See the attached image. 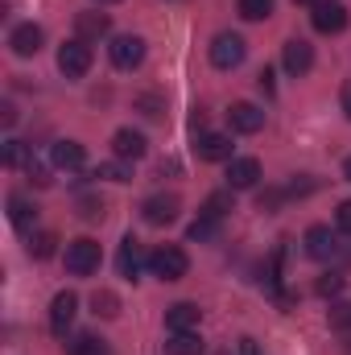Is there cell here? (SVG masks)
<instances>
[{
    "label": "cell",
    "instance_id": "6da1fadb",
    "mask_svg": "<svg viewBox=\"0 0 351 355\" xmlns=\"http://www.w3.org/2000/svg\"><path fill=\"white\" fill-rule=\"evenodd\" d=\"M99 261H103V252H99V244H95L91 236H79V240L67 244V272L91 277V272L99 268Z\"/></svg>",
    "mask_w": 351,
    "mask_h": 355
},
{
    "label": "cell",
    "instance_id": "7a4b0ae2",
    "mask_svg": "<svg viewBox=\"0 0 351 355\" xmlns=\"http://www.w3.org/2000/svg\"><path fill=\"white\" fill-rule=\"evenodd\" d=\"M149 268H153L157 281H182L186 268H190V257H186L178 244H162V248L149 257Z\"/></svg>",
    "mask_w": 351,
    "mask_h": 355
},
{
    "label": "cell",
    "instance_id": "3957f363",
    "mask_svg": "<svg viewBox=\"0 0 351 355\" xmlns=\"http://www.w3.org/2000/svg\"><path fill=\"white\" fill-rule=\"evenodd\" d=\"M108 58H112V67H116V71H137V67L145 62V37H137V33L112 37Z\"/></svg>",
    "mask_w": 351,
    "mask_h": 355
},
{
    "label": "cell",
    "instance_id": "277c9868",
    "mask_svg": "<svg viewBox=\"0 0 351 355\" xmlns=\"http://www.w3.org/2000/svg\"><path fill=\"white\" fill-rule=\"evenodd\" d=\"M240 62H244V37L240 33H215L211 37V67L236 71Z\"/></svg>",
    "mask_w": 351,
    "mask_h": 355
},
{
    "label": "cell",
    "instance_id": "5b68a950",
    "mask_svg": "<svg viewBox=\"0 0 351 355\" xmlns=\"http://www.w3.org/2000/svg\"><path fill=\"white\" fill-rule=\"evenodd\" d=\"M58 71L67 75V79H83L91 71V46L83 37H75V42H62V50H58Z\"/></svg>",
    "mask_w": 351,
    "mask_h": 355
},
{
    "label": "cell",
    "instance_id": "8992f818",
    "mask_svg": "<svg viewBox=\"0 0 351 355\" xmlns=\"http://www.w3.org/2000/svg\"><path fill=\"white\" fill-rule=\"evenodd\" d=\"M306 257H314V261H335V257H343V240H339L331 227H310V232H306Z\"/></svg>",
    "mask_w": 351,
    "mask_h": 355
},
{
    "label": "cell",
    "instance_id": "52a82bcc",
    "mask_svg": "<svg viewBox=\"0 0 351 355\" xmlns=\"http://www.w3.org/2000/svg\"><path fill=\"white\" fill-rule=\"evenodd\" d=\"M75 314H79V297H75L71 289H62V293L50 302V331H54V339H67Z\"/></svg>",
    "mask_w": 351,
    "mask_h": 355
},
{
    "label": "cell",
    "instance_id": "ba28073f",
    "mask_svg": "<svg viewBox=\"0 0 351 355\" xmlns=\"http://www.w3.org/2000/svg\"><path fill=\"white\" fill-rule=\"evenodd\" d=\"M178 211H182V198H178V194H153V198L141 202V215H145V223H153V227L174 223Z\"/></svg>",
    "mask_w": 351,
    "mask_h": 355
},
{
    "label": "cell",
    "instance_id": "9c48e42d",
    "mask_svg": "<svg viewBox=\"0 0 351 355\" xmlns=\"http://www.w3.org/2000/svg\"><path fill=\"white\" fill-rule=\"evenodd\" d=\"M310 21H314L318 33H343L348 29V8L339 0H318L314 12H310Z\"/></svg>",
    "mask_w": 351,
    "mask_h": 355
},
{
    "label": "cell",
    "instance_id": "30bf717a",
    "mask_svg": "<svg viewBox=\"0 0 351 355\" xmlns=\"http://www.w3.org/2000/svg\"><path fill=\"white\" fill-rule=\"evenodd\" d=\"M281 67L298 79V75H306L310 67H314V46L310 42H302V37H289L285 46H281Z\"/></svg>",
    "mask_w": 351,
    "mask_h": 355
},
{
    "label": "cell",
    "instance_id": "8fae6325",
    "mask_svg": "<svg viewBox=\"0 0 351 355\" xmlns=\"http://www.w3.org/2000/svg\"><path fill=\"white\" fill-rule=\"evenodd\" d=\"M112 153H116L120 162H141V157L149 153V141H145V132H137V128H116Z\"/></svg>",
    "mask_w": 351,
    "mask_h": 355
},
{
    "label": "cell",
    "instance_id": "7c38bea8",
    "mask_svg": "<svg viewBox=\"0 0 351 355\" xmlns=\"http://www.w3.org/2000/svg\"><path fill=\"white\" fill-rule=\"evenodd\" d=\"M116 268H120V277H128V281H137V277H141V268H145V248H141V240H137V236H124V240H120Z\"/></svg>",
    "mask_w": 351,
    "mask_h": 355
},
{
    "label": "cell",
    "instance_id": "4fadbf2b",
    "mask_svg": "<svg viewBox=\"0 0 351 355\" xmlns=\"http://www.w3.org/2000/svg\"><path fill=\"white\" fill-rule=\"evenodd\" d=\"M261 182V162L257 157H232L228 162V190H252Z\"/></svg>",
    "mask_w": 351,
    "mask_h": 355
},
{
    "label": "cell",
    "instance_id": "5bb4252c",
    "mask_svg": "<svg viewBox=\"0 0 351 355\" xmlns=\"http://www.w3.org/2000/svg\"><path fill=\"white\" fill-rule=\"evenodd\" d=\"M42 42H46V33H42L33 21L17 25V29L8 33V46H12V54H17V58H33V54L42 50Z\"/></svg>",
    "mask_w": 351,
    "mask_h": 355
},
{
    "label": "cell",
    "instance_id": "9a60e30c",
    "mask_svg": "<svg viewBox=\"0 0 351 355\" xmlns=\"http://www.w3.org/2000/svg\"><path fill=\"white\" fill-rule=\"evenodd\" d=\"M228 124H232L236 132L252 137V132L264 128V112L257 107V103H232V107H228Z\"/></svg>",
    "mask_w": 351,
    "mask_h": 355
},
{
    "label": "cell",
    "instance_id": "2e32d148",
    "mask_svg": "<svg viewBox=\"0 0 351 355\" xmlns=\"http://www.w3.org/2000/svg\"><path fill=\"white\" fill-rule=\"evenodd\" d=\"M198 322H203V310H198L194 302H174V306L166 310L170 335H174V331H198Z\"/></svg>",
    "mask_w": 351,
    "mask_h": 355
},
{
    "label": "cell",
    "instance_id": "e0dca14e",
    "mask_svg": "<svg viewBox=\"0 0 351 355\" xmlns=\"http://www.w3.org/2000/svg\"><path fill=\"white\" fill-rule=\"evenodd\" d=\"M194 149L203 162H232V137H223V132H203Z\"/></svg>",
    "mask_w": 351,
    "mask_h": 355
},
{
    "label": "cell",
    "instance_id": "ac0fdd59",
    "mask_svg": "<svg viewBox=\"0 0 351 355\" xmlns=\"http://www.w3.org/2000/svg\"><path fill=\"white\" fill-rule=\"evenodd\" d=\"M108 29H112L108 12H79V17H75V33H79L83 42H99V37H108Z\"/></svg>",
    "mask_w": 351,
    "mask_h": 355
},
{
    "label": "cell",
    "instance_id": "d6986e66",
    "mask_svg": "<svg viewBox=\"0 0 351 355\" xmlns=\"http://www.w3.org/2000/svg\"><path fill=\"white\" fill-rule=\"evenodd\" d=\"M83 145L79 141H54V149H50V162L58 166V170H79L83 166Z\"/></svg>",
    "mask_w": 351,
    "mask_h": 355
},
{
    "label": "cell",
    "instance_id": "ffe728a7",
    "mask_svg": "<svg viewBox=\"0 0 351 355\" xmlns=\"http://www.w3.org/2000/svg\"><path fill=\"white\" fill-rule=\"evenodd\" d=\"M8 219H12L17 232H29L37 223V207L29 198H21V194H8Z\"/></svg>",
    "mask_w": 351,
    "mask_h": 355
},
{
    "label": "cell",
    "instance_id": "44dd1931",
    "mask_svg": "<svg viewBox=\"0 0 351 355\" xmlns=\"http://www.w3.org/2000/svg\"><path fill=\"white\" fill-rule=\"evenodd\" d=\"M203 339L194 335V331H174L170 335V343H166V355H203Z\"/></svg>",
    "mask_w": 351,
    "mask_h": 355
},
{
    "label": "cell",
    "instance_id": "7402d4cb",
    "mask_svg": "<svg viewBox=\"0 0 351 355\" xmlns=\"http://www.w3.org/2000/svg\"><path fill=\"white\" fill-rule=\"evenodd\" d=\"M67 355H112V352L99 335H75V339H67Z\"/></svg>",
    "mask_w": 351,
    "mask_h": 355
},
{
    "label": "cell",
    "instance_id": "603a6c76",
    "mask_svg": "<svg viewBox=\"0 0 351 355\" xmlns=\"http://www.w3.org/2000/svg\"><path fill=\"white\" fill-rule=\"evenodd\" d=\"M219 236V219H211V215H198L190 227H186V240H194V244H207V240H215Z\"/></svg>",
    "mask_w": 351,
    "mask_h": 355
},
{
    "label": "cell",
    "instance_id": "cb8c5ba5",
    "mask_svg": "<svg viewBox=\"0 0 351 355\" xmlns=\"http://www.w3.org/2000/svg\"><path fill=\"white\" fill-rule=\"evenodd\" d=\"M33 162V149L25 145V141H4V166L8 170H21V166H29Z\"/></svg>",
    "mask_w": 351,
    "mask_h": 355
},
{
    "label": "cell",
    "instance_id": "d4e9b609",
    "mask_svg": "<svg viewBox=\"0 0 351 355\" xmlns=\"http://www.w3.org/2000/svg\"><path fill=\"white\" fill-rule=\"evenodd\" d=\"M91 306H95L99 318H120V297H116L112 289H95V293H91Z\"/></svg>",
    "mask_w": 351,
    "mask_h": 355
},
{
    "label": "cell",
    "instance_id": "484cf974",
    "mask_svg": "<svg viewBox=\"0 0 351 355\" xmlns=\"http://www.w3.org/2000/svg\"><path fill=\"white\" fill-rule=\"evenodd\" d=\"M54 248H58V236H54V232H37V236H29V257L46 261V257H54Z\"/></svg>",
    "mask_w": 351,
    "mask_h": 355
},
{
    "label": "cell",
    "instance_id": "4316f807",
    "mask_svg": "<svg viewBox=\"0 0 351 355\" xmlns=\"http://www.w3.org/2000/svg\"><path fill=\"white\" fill-rule=\"evenodd\" d=\"M91 178H103V182H128L132 178V170H128V162H103V166H95V174Z\"/></svg>",
    "mask_w": 351,
    "mask_h": 355
},
{
    "label": "cell",
    "instance_id": "83f0119b",
    "mask_svg": "<svg viewBox=\"0 0 351 355\" xmlns=\"http://www.w3.org/2000/svg\"><path fill=\"white\" fill-rule=\"evenodd\" d=\"M232 211V190H215L207 202H203V215H211V219H223Z\"/></svg>",
    "mask_w": 351,
    "mask_h": 355
},
{
    "label": "cell",
    "instance_id": "f1b7e54d",
    "mask_svg": "<svg viewBox=\"0 0 351 355\" xmlns=\"http://www.w3.org/2000/svg\"><path fill=\"white\" fill-rule=\"evenodd\" d=\"M236 8H240L244 21H264V17H273V0H240Z\"/></svg>",
    "mask_w": 351,
    "mask_h": 355
},
{
    "label": "cell",
    "instance_id": "f546056e",
    "mask_svg": "<svg viewBox=\"0 0 351 355\" xmlns=\"http://www.w3.org/2000/svg\"><path fill=\"white\" fill-rule=\"evenodd\" d=\"M137 112H145L149 120H162L166 116V99L153 95V91H145V95H137Z\"/></svg>",
    "mask_w": 351,
    "mask_h": 355
},
{
    "label": "cell",
    "instance_id": "4dcf8cb0",
    "mask_svg": "<svg viewBox=\"0 0 351 355\" xmlns=\"http://www.w3.org/2000/svg\"><path fill=\"white\" fill-rule=\"evenodd\" d=\"M343 272H327V277H318V285H314V293L318 297H335V293H343Z\"/></svg>",
    "mask_w": 351,
    "mask_h": 355
},
{
    "label": "cell",
    "instance_id": "1f68e13d",
    "mask_svg": "<svg viewBox=\"0 0 351 355\" xmlns=\"http://www.w3.org/2000/svg\"><path fill=\"white\" fill-rule=\"evenodd\" d=\"M327 322H331L335 331H351V306L348 302H335V306L327 310Z\"/></svg>",
    "mask_w": 351,
    "mask_h": 355
},
{
    "label": "cell",
    "instance_id": "d6a6232c",
    "mask_svg": "<svg viewBox=\"0 0 351 355\" xmlns=\"http://www.w3.org/2000/svg\"><path fill=\"white\" fill-rule=\"evenodd\" d=\"M79 215H83V219H91V223H95V219H103V198H91V194H83V198H79Z\"/></svg>",
    "mask_w": 351,
    "mask_h": 355
},
{
    "label": "cell",
    "instance_id": "836d02e7",
    "mask_svg": "<svg viewBox=\"0 0 351 355\" xmlns=\"http://www.w3.org/2000/svg\"><path fill=\"white\" fill-rule=\"evenodd\" d=\"M25 174H29V182H33V186H50V182H54V178H50V170H46V166H42L37 157H33V162L25 166Z\"/></svg>",
    "mask_w": 351,
    "mask_h": 355
},
{
    "label": "cell",
    "instance_id": "e575fe53",
    "mask_svg": "<svg viewBox=\"0 0 351 355\" xmlns=\"http://www.w3.org/2000/svg\"><path fill=\"white\" fill-rule=\"evenodd\" d=\"M335 227H339L343 236H351V198L348 202H339V211H335Z\"/></svg>",
    "mask_w": 351,
    "mask_h": 355
},
{
    "label": "cell",
    "instance_id": "d590c367",
    "mask_svg": "<svg viewBox=\"0 0 351 355\" xmlns=\"http://www.w3.org/2000/svg\"><path fill=\"white\" fill-rule=\"evenodd\" d=\"M257 87H261L264 95H273V91H277V87H273V71H268V67H264L261 75H257Z\"/></svg>",
    "mask_w": 351,
    "mask_h": 355
},
{
    "label": "cell",
    "instance_id": "8d00e7d4",
    "mask_svg": "<svg viewBox=\"0 0 351 355\" xmlns=\"http://www.w3.org/2000/svg\"><path fill=\"white\" fill-rule=\"evenodd\" d=\"M0 120H4V128H12V124H17V107L4 103V107H0Z\"/></svg>",
    "mask_w": 351,
    "mask_h": 355
},
{
    "label": "cell",
    "instance_id": "74e56055",
    "mask_svg": "<svg viewBox=\"0 0 351 355\" xmlns=\"http://www.w3.org/2000/svg\"><path fill=\"white\" fill-rule=\"evenodd\" d=\"M343 112H348V120H351V87L343 91Z\"/></svg>",
    "mask_w": 351,
    "mask_h": 355
},
{
    "label": "cell",
    "instance_id": "f35d334b",
    "mask_svg": "<svg viewBox=\"0 0 351 355\" xmlns=\"http://www.w3.org/2000/svg\"><path fill=\"white\" fill-rule=\"evenodd\" d=\"M343 178H348V182H351V157H348V162H343Z\"/></svg>",
    "mask_w": 351,
    "mask_h": 355
},
{
    "label": "cell",
    "instance_id": "ab89813d",
    "mask_svg": "<svg viewBox=\"0 0 351 355\" xmlns=\"http://www.w3.org/2000/svg\"><path fill=\"white\" fill-rule=\"evenodd\" d=\"M298 4H318V0H298Z\"/></svg>",
    "mask_w": 351,
    "mask_h": 355
},
{
    "label": "cell",
    "instance_id": "60d3db41",
    "mask_svg": "<svg viewBox=\"0 0 351 355\" xmlns=\"http://www.w3.org/2000/svg\"><path fill=\"white\" fill-rule=\"evenodd\" d=\"M95 4H116V0H95Z\"/></svg>",
    "mask_w": 351,
    "mask_h": 355
}]
</instances>
